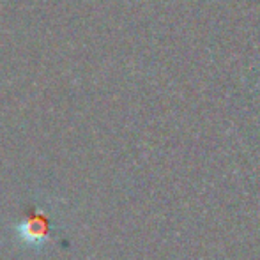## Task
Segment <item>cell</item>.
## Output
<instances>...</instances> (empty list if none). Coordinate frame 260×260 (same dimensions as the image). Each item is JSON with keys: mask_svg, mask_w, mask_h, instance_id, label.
I'll list each match as a JSON object with an SVG mask.
<instances>
[{"mask_svg": "<svg viewBox=\"0 0 260 260\" xmlns=\"http://www.w3.org/2000/svg\"><path fill=\"white\" fill-rule=\"evenodd\" d=\"M20 236L23 239H27L28 243H41L46 237V229H45V221H27L20 226Z\"/></svg>", "mask_w": 260, "mask_h": 260, "instance_id": "1", "label": "cell"}]
</instances>
